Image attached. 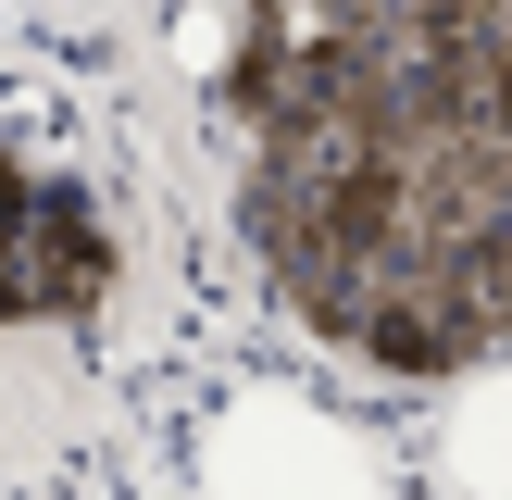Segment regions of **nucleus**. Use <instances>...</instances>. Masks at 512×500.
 Returning <instances> with one entry per match:
<instances>
[{
  "label": "nucleus",
  "instance_id": "obj_1",
  "mask_svg": "<svg viewBox=\"0 0 512 500\" xmlns=\"http://www.w3.org/2000/svg\"><path fill=\"white\" fill-rule=\"evenodd\" d=\"M250 238L375 363L512 350V0H313L250 50Z\"/></svg>",
  "mask_w": 512,
  "mask_h": 500
},
{
  "label": "nucleus",
  "instance_id": "obj_2",
  "mask_svg": "<svg viewBox=\"0 0 512 500\" xmlns=\"http://www.w3.org/2000/svg\"><path fill=\"white\" fill-rule=\"evenodd\" d=\"M100 288H113V238L88 225V200L0 163V325H25V313H88Z\"/></svg>",
  "mask_w": 512,
  "mask_h": 500
}]
</instances>
